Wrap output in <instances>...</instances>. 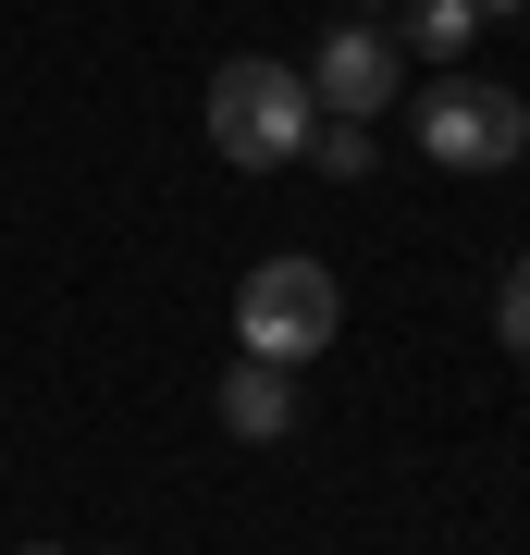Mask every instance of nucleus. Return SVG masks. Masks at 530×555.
<instances>
[{
  "label": "nucleus",
  "mask_w": 530,
  "mask_h": 555,
  "mask_svg": "<svg viewBox=\"0 0 530 555\" xmlns=\"http://www.w3.org/2000/svg\"><path fill=\"white\" fill-rule=\"evenodd\" d=\"M309 160H321V173H371V124H309Z\"/></svg>",
  "instance_id": "0eeeda50"
},
{
  "label": "nucleus",
  "mask_w": 530,
  "mask_h": 555,
  "mask_svg": "<svg viewBox=\"0 0 530 555\" xmlns=\"http://www.w3.org/2000/svg\"><path fill=\"white\" fill-rule=\"evenodd\" d=\"M469 13H518V0H469Z\"/></svg>",
  "instance_id": "1a4fd4ad"
},
{
  "label": "nucleus",
  "mask_w": 530,
  "mask_h": 555,
  "mask_svg": "<svg viewBox=\"0 0 530 555\" xmlns=\"http://www.w3.org/2000/svg\"><path fill=\"white\" fill-rule=\"evenodd\" d=\"M493 334H506V346L530 358V259H518V272H506V284H493Z\"/></svg>",
  "instance_id": "6e6552de"
},
{
  "label": "nucleus",
  "mask_w": 530,
  "mask_h": 555,
  "mask_svg": "<svg viewBox=\"0 0 530 555\" xmlns=\"http://www.w3.org/2000/svg\"><path fill=\"white\" fill-rule=\"evenodd\" d=\"M518 100H530V87H518Z\"/></svg>",
  "instance_id": "f8f14e48"
},
{
  "label": "nucleus",
  "mask_w": 530,
  "mask_h": 555,
  "mask_svg": "<svg viewBox=\"0 0 530 555\" xmlns=\"http://www.w3.org/2000/svg\"><path fill=\"white\" fill-rule=\"evenodd\" d=\"M395 87H408V75H395V38H383V25H334V38L309 50V100L334 112V124L395 112Z\"/></svg>",
  "instance_id": "20e7f679"
},
{
  "label": "nucleus",
  "mask_w": 530,
  "mask_h": 555,
  "mask_svg": "<svg viewBox=\"0 0 530 555\" xmlns=\"http://www.w3.org/2000/svg\"><path fill=\"white\" fill-rule=\"evenodd\" d=\"M469 25H481L469 0H408V50H419V62H456V50H469Z\"/></svg>",
  "instance_id": "423d86ee"
},
{
  "label": "nucleus",
  "mask_w": 530,
  "mask_h": 555,
  "mask_svg": "<svg viewBox=\"0 0 530 555\" xmlns=\"http://www.w3.org/2000/svg\"><path fill=\"white\" fill-rule=\"evenodd\" d=\"M235 334H247V358H272V371H309V358L346 334V284L321 272V259H259L235 284Z\"/></svg>",
  "instance_id": "f03ea898"
},
{
  "label": "nucleus",
  "mask_w": 530,
  "mask_h": 555,
  "mask_svg": "<svg viewBox=\"0 0 530 555\" xmlns=\"http://www.w3.org/2000/svg\"><path fill=\"white\" fill-rule=\"evenodd\" d=\"M25 555H62V543H25Z\"/></svg>",
  "instance_id": "9b49d317"
},
{
  "label": "nucleus",
  "mask_w": 530,
  "mask_h": 555,
  "mask_svg": "<svg viewBox=\"0 0 530 555\" xmlns=\"http://www.w3.org/2000/svg\"><path fill=\"white\" fill-rule=\"evenodd\" d=\"M222 433L235 444H284L296 433V383L272 371V358H235V371H222Z\"/></svg>",
  "instance_id": "39448f33"
},
{
  "label": "nucleus",
  "mask_w": 530,
  "mask_h": 555,
  "mask_svg": "<svg viewBox=\"0 0 530 555\" xmlns=\"http://www.w3.org/2000/svg\"><path fill=\"white\" fill-rule=\"evenodd\" d=\"M346 13H383V0H346Z\"/></svg>",
  "instance_id": "9d476101"
},
{
  "label": "nucleus",
  "mask_w": 530,
  "mask_h": 555,
  "mask_svg": "<svg viewBox=\"0 0 530 555\" xmlns=\"http://www.w3.org/2000/svg\"><path fill=\"white\" fill-rule=\"evenodd\" d=\"M419 149H432L444 173H506V160L530 149V100L444 62V87H419Z\"/></svg>",
  "instance_id": "7ed1b4c3"
},
{
  "label": "nucleus",
  "mask_w": 530,
  "mask_h": 555,
  "mask_svg": "<svg viewBox=\"0 0 530 555\" xmlns=\"http://www.w3.org/2000/svg\"><path fill=\"white\" fill-rule=\"evenodd\" d=\"M309 124H321L309 75L272 62V50H235V62L210 75V149L235 160V173H284V160H309Z\"/></svg>",
  "instance_id": "f257e3e1"
}]
</instances>
